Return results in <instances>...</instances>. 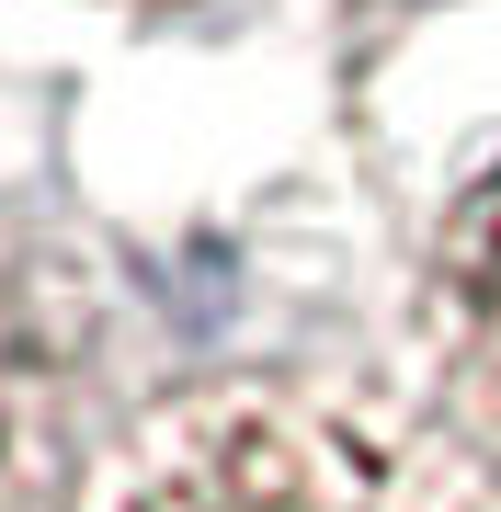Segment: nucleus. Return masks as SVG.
<instances>
[{
    "mask_svg": "<svg viewBox=\"0 0 501 512\" xmlns=\"http://www.w3.org/2000/svg\"><path fill=\"white\" fill-rule=\"evenodd\" d=\"M433 376H445L456 421L501 456V171L445 217V251H433Z\"/></svg>",
    "mask_w": 501,
    "mask_h": 512,
    "instance_id": "f03ea898",
    "label": "nucleus"
},
{
    "mask_svg": "<svg viewBox=\"0 0 501 512\" xmlns=\"http://www.w3.org/2000/svg\"><path fill=\"white\" fill-rule=\"evenodd\" d=\"M46 433H57V342H46L35 296L12 285V262H0V501L46 467Z\"/></svg>",
    "mask_w": 501,
    "mask_h": 512,
    "instance_id": "7ed1b4c3",
    "label": "nucleus"
},
{
    "mask_svg": "<svg viewBox=\"0 0 501 512\" xmlns=\"http://www.w3.org/2000/svg\"><path fill=\"white\" fill-rule=\"evenodd\" d=\"M92 512H467L410 444L342 410L205 387L103 467Z\"/></svg>",
    "mask_w": 501,
    "mask_h": 512,
    "instance_id": "f257e3e1",
    "label": "nucleus"
}]
</instances>
